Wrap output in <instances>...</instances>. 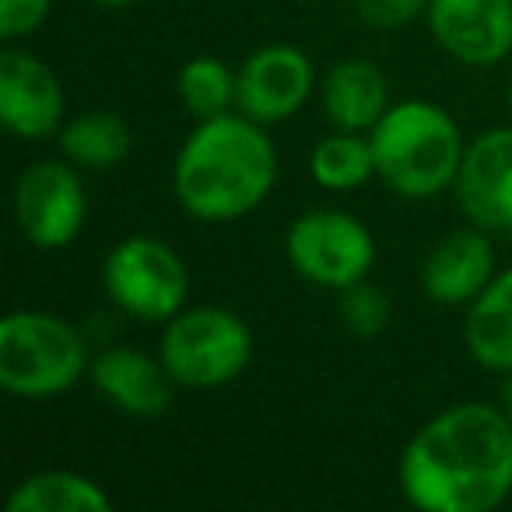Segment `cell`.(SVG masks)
<instances>
[{"instance_id": "9a60e30c", "label": "cell", "mask_w": 512, "mask_h": 512, "mask_svg": "<svg viewBox=\"0 0 512 512\" xmlns=\"http://www.w3.org/2000/svg\"><path fill=\"white\" fill-rule=\"evenodd\" d=\"M320 106L334 130H355L372 134L386 116L390 102V81L372 60L348 57L334 64L320 81Z\"/></svg>"}, {"instance_id": "5b68a950", "label": "cell", "mask_w": 512, "mask_h": 512, "mask_svg": "<svg viewBox=\"0 0 512 512\" xmlns=\"http://www.w3.org/2000/svg\"><path fill=\"white\" fill-rule=\"evenodd\" d=\"M253 330L225 306H186L165 323L158 358L186 390L228 386L253 362Z\"/></svg>"}, {"instance_id": "7402d4cb", "label": "cell", "mask_w": 512, "mask_h": 512, "mask_svg": "<svg viewBox=\"0 0 512 512\" xmlns=\"http://www.w3.org/2000/svg\"><path fill=\"white\" fill-rule=\"evenodd\" d=\"M50 11L53 0H0V39L15 43L22 36H32L50 18Z\"/></svg>"}, {"instance_id": "2e32d148", "label": "cell", "mask_w": 512, "mask_h": 512, "mask_svg": "<svg viewBox=\"0 0 512 512\" xmlns=\"http://www.w3.org/2000/svg\"><path fill=\"white\" fill-rule=\"evenodd\" d=\"M463 348L491 372H512V267L498 271L491 285L467 306Z\"/></svg>"}, {"instance_id": "6da1fadb", "label": "cell", "mask_w": 512, "mask_h": 512, "mask_svg": "<svg viewBox=\"0 0 512 512\" xmlns=\"http://www.w3.org/2000/svg\"><path fill=\"white\" fill-rule=\"evenodd\" d=\"M397 481L418 512H495L512 495V421L498 404L463 400L407 439Z\"/></svg>"}, {"instance_id": "484cf974", "label": "cell", "mask_w": 512, "mask_h": 512, "mask_svg": "<svg viewBox=\"0 0 512 512\" xmlns=\"http://www.w3.org/2000/svg\"><path fill=\"white\" fill-rule=\"evenodd\" d=\"M505 102H509V116H512V74H509V92H505Z\"/></svg>"}, {"instance_id": "e0dca14e", "label": "cell", "mask_w": 512, "mask_h": 512, "mask_svg": "<svg viewBox=\"0 0 512 512\" xmlns=\"http://www.w3.org/2000/svg\"><path fill=\"white\" fill-rule=\"evenodd\" d=\"M113 498L95 477L81 470H36L15 484L8 512H109Z\"/></svg>"}, {"instance_id": "52a82bcc", "label": "cell", "mask_w": 512, "mask_h": 512, "mask_svg": "<svg viewBox=\"0 0 512 512\" xmlns=\"http://www.w3.org/2000/svg\"><path fill=\"white\" fill-rule=\"evenodd\" d=\"M285 253L302 281L330 292L358 285L376 267V239L369 225L334 207L299 214L285 232Z\"/></svg>"}, {"instance_id": "8fae6325", "label": "cell", "mask_w": 512, "mask_h": 512, "mask_svg": "<svg viewBox=\"0 0 512 512\" xmlns=\"http://www.w3.org/2000/svg\"><path fill=\"white\" fill-rule=\"evenodd\" d=\"M425 22L456 64L498 67L512 53V0H428Z\"/></svg>"}, {"instance_id": "5bb4252c", "label": "cell", "mask_w": 512, "mask_h": 512, "mask_svg": "<svg viewBox=\"0 0 512 512\" xmlns=\"http://www.w3.org/2000/svg\"><path fill=\"white\" fill-rule=\"evenodd\" d=\"M88 383L109 407L130 414V418L165 414L172 407V390H176V379L169 376L162 358H151L127 344L99 351L88 369Z\"/></svg>"}, {"instance_id": "d6986e66", "label": "cell", "mask_w": 512, "mask_h": 512, "mask_svg": "<svg viewBox=\"0 0 512 512\" xmlns=\"http://www.w3.org/2000/svg\"><path fill=\"white\" fill-rule=\"evenodd\" d=\"M309 176L327 193L362 190L369 179H376V155H372L369 134L330 130L309 151Z\"/></svg>"}, {"instance_id": "d4e9b609", "label": "cell", "mask_w": 512, "mask_h": 512, "mask_svg": "<svg viewBox=\"0 0 512 512\" xmlns=\"http://www.w3.org/2000/svg\"><path fill=\"white\" fill-rule=\"evenodd\" d=\"M95 4H102V8H130V4H134V0H95Z\"/></svg>"}, {"instance_id": "7c38bea8", "label": "cell", "mask_w": 512, "mask_h": 512, "mask_svg": "<svg viewBox=\"0 0 512 512\" xmlns=\"http://www.w3.org/2000/svg\"><path fill=\"white\" fill-rule=\"evenodd\" d=\"M0 123L11 137L46 141L64 127V85L57 71L25 50L0 53Z\"/></svg>"}, {"instance_id": "44dd1931", "label": "cell", "mask_w": 512, "mask_h": 512, "mask_svg": "<svg viewBox=\"0 0 512 512\" xmlns=\"http://www.w3.org/2000/svg\"><path fill=\"white\" fill-rule=\"evenodd\" d=\"M341 316L344 327L355 337H376L390 327V299L383 288H376L365 278L341 292Z\"/></svg>"}, {"instance_id": "4fadbf2b", "label": "cell", "mask_w": 512, "mask_h": 512, "mask_svg": "<svg viewBox=\"0 0 512 512\" xmlns=\"http://www.w3.org/2000/svg\"><path fill=\"white\" fill-rule=\"evenodd\" d=\"M495 242L491 232L463 225L442 235L421 264V292L435 306H470L495 278Z\"/></svg>"}, {"instance_id": "277c9868", "label": "cell", "mask_w": 512, "mask_h": 512, "mask_svg": "<svg viewBox=\"0 0 512 512\" xmlns=\"http://www.w3.org/2000/svg\"><path fill=\"white\" fill-rule=\"evenodd\" d=\"M92 355L74 323L46 309H15L0 323V386L25 400H50L78 386Z\"/></svg>"}, {"instance_id": "3957f363", "label": "cell", "mask_w": 512, "mask_h": 512, "mask_svg": "<svg viewBox=\"0 0 512 512\" xmlns=\"http://www.w3.org/2000/svg\"><path fill=\"white\" fill-rule=\"evenodd\" d=\"M376 179L407 200H432L453 190L467 137L453 113L425 99H404L386 109L369 134Z\"/></svg>"}, {"instance_id": "ba28073f", "label": "cell", "mask_w": 512, "mask_h": 512, "mask_svg": "<svg viewBox=\"0 0 512 512\" xmlns=\"http://www.w3.org/2000/svg\"><path fill=\"white\" fill-rule=\"evenodd\" d=\"M15 221L36 249H64L88 221V193L81 169L67 158H43L22 169L11 193Z\"/></svg>"}, {"instance_id": "603a6c76", "label": "cell", "mask_w": 512, "mask_h": 512, "mask_svg": "<svg viewBox=\"0 0 512 512\" xmlns=\"http://www.w3.org/2000/svg\"><path fill=\"white\" fill-rule=\"evenodd\" d=\"M358 18L372 29H404L428 11V0H355Z\"/></svg>"}, {"instance_id": "8992f818", "label": "cell", "mask_w": 512, "mask_h": 512, "mask_svg": "<svg viewBox=\"0 0 512 512\" xmlns=\"http://www.w3.org/2000/svg\"><path fill=\"white\" fill-rule=\"evenodd\" d=\"M102 288L109 302L144 323H169L190 299V271L183 256L155 235H127L102 260Z\"/></svg>"}, {"instance_id": "ac0fdd59", "label": "cell", "mask_w": 512, "mask_h": 512, "mask_svg": "<svg viewBox=\"0 0 512 512\" xmlns=\"http://www.w3.org/2000/svg\"><path fill=\"white\" fill-rule=\"evenodd\" d=\"M57 141L60 155L88 172L116 169L127 162L130 148H134V134H130L127 120L120 113H109V109H92V113L67 120Z\"/></svg>"}, {"instance_id": "7a4b0ae2", "label": "cell", "mask_w": 512, "mask_h": 512, "mask_svg": "<svg viewBox=\"0 0 512 512\" xmlns=\"http://www.w3.org/2000/svg\"><path fill=\"white\" fill-rule=\"evenodd\" d=\"M278 183V148L239 109L197 120L172 162V193L190 218L225 225L253 214Z\"/></svg>"}, {"instance_id": "9c48e42d", "label": "cell", "mask_w": 512, "mask_h": 512, "mask_svg": "<svg viewBox=\"0 0 512 512\" xmlns=\"http://www.w3.org/2000/svg\"><path fill=\"white\" fill-rule=\"evenodd\" d=\"M316 92L313 60L288 43H271L253 50L239 67V99L235 109L249 120L278 127L306 109Z\"/></svg>"}, {"instance_id": "ffe728a7", "label": "cell", "mask_w": 512, "mask_h": 512, "mask_svg": "<svg viewBox=\"0 0 512 512\" xmlns=\"http://www.w3.org/2000/svg\"><path fill=\"white\" fill-rule=\"evenodd\" d=\"M176 92L193 120H211V116L232 113L235 109V99H239V71H232L221 57L200 53V57L183 64V71L176 78Z\"/></svg>"}, {"instance_id": "cb8c5ba5", "label": "cell", "mask_w": 512, "mask_h": 512, "mask_svg": "<svg viewBox=\"0 0 512 512\" xmlns=\"http://www.w3.org/2000/svg\"><path fill=\"white\" fill-rule=\"evenodd\" d=\"M498 407L509 414L512 421V372H505V383H502V393H498Z\"/></svg>"}, {"instance_id": "30bf717a", "label": "cell", "mask_w": 512, "mask_h": 512, "mask_svg": "<svg viewBox=\"0 0 512 512\" xmlns=\"http://www.w3.org/2000/svg\"><path fill=\"white\" fill-rule=\"evenodd\" d=\"M453 197L470 225L491 235H512V123L467 141Z\"/></svg>"}]
</instances>
